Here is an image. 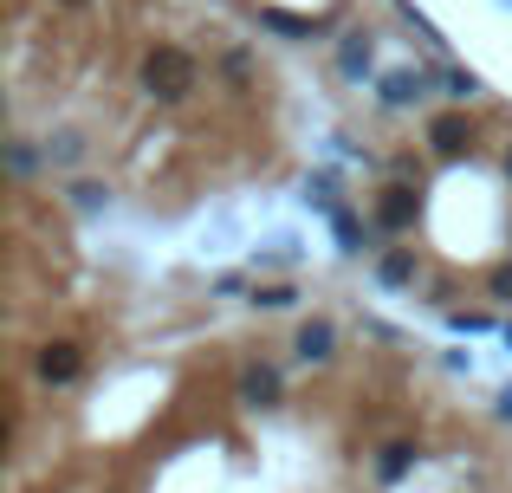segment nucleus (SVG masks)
<instances>
[{"instance_id":"f03ea898","label":"nucleus","mask_w":512,"mask_h":493,"mask_svg":"<svg viewBox=\"0 0 512 493\" xmlns=\"http://www.w3.org/2000/svg\"><path fill=\"white\" fill-rule=\"evenodd\" d=\"M292 351H299V364H325V357L338 351V325H331V318H305Z\"/></svg>"},{"instance_id":"9b49d317","label":"nucleus","mask_w":512,"mask_h":493,"mask_svg":"<svg viewBox=\"0 0 512 493\" xmlns=\"http://www.w3.org/2000/svg\"><path fill=\"white\" fill-rule=\"evenodd\" d=\"M331 228H338V247H344V253H363V228H357V215H350V208H338V215H331Z\"/></svg>"},{"instance_id":"412c9836","label":"nucleus","mask_w":512,"mask_h":493,"mask_svg":"<svg viewBox=\"0 0 512 493\" xmlns=\"http://www.w3.org/2000/svg\"><path fill=\"white\" fill-rule=\"evenodd\" d=\"M506 169H512V156H506Z\"/></svg>"},{"instance_id":"39448f33","label":"nucleus","mask_w":512,"mask_h":493,"mask_svg":"<svg viewBox=\"0 0 512 493\" xmlns=\"http://www.w3.org/2000/svg\"><path fill=\"white\" fill-rule=\"evenodd\" d=\"M376 279H383V286H409V279H415V253L409 247H389L383 260H376Z\"/></svg>"},{"instance_id":"20e7f679","label":"nucleus","mask_w":512,"mask_h":493,"mask_svg":"<svg viewBox=\"0 0 512 493\" xmlns=\"http://www.w3.org/2000/svg\"><path fill=\"white\" fill-rule=\"evenodd\" d=\"M240 403L273 409V403H279V370H273V364H253L247 377H240Z\"/></svg>"},{"instance_id":"1a4fd4ad","label":"nucleus","mask_w":512,"mask_h":493,"mask_svg":"<svg viewBox=\"0 0 512 493\" xmlns=\"http://www.w3.org/2000/svg\"><path fill=\"white\" fill-rule=\"evenodd\" d=\"M409 468H415V448H409V442H389L383 461H376V474H383V481H402Z\"/></svg>"},{"instance_id":"7ed1b4c3","label":"nucleus","mask_w":512,"mask_h":493,"mask_svg":"<svg viewBox=\"0 0 512 493\" xmlns=\"http://www.w3.org/2000/svg\"><path fill=\"white\" fill-rule=\"evenodd\" d=\"M78 364H85V357H78V344H65V338L39 351V377H46V383H72Z\"/></svg>"},{"instance_id":"4468645a","label":"nucleus","mask_w":512,"mask_h":493,"mask_svg":"<svg viewBox=\"0 0 512 493\" xmlns=\"http://www.w3.org/2000/svg\"><path fill=\"white\" fill-rule=\"evenodd\" d=\"M292 299H299L292 286H260V292H253V305H266V312H286Z\"/></svg>"},{"instance_id":"ddd939ff","label":"nucleus","mask_w":512,"mask_h":493,"mask_svg":"<svg viewBox=\"0 0 512 493\" xmlns=\"http://www.w3.org/2000/svg\"><path fill=\"white\" fill-rule=\"evenodd\" d=\"M441 85H448V98H454V104H467V98L480 91V85H474V72H461V65H448V72H441Z\"/></svg>"},{"instance_id":"6e6552de","label":"nucleus","mask_w":512,"mask_h":493,"mask_svg":"<svg viewBox=\"0 0 512 493\" xmlns=\"http://www.w3.org/2000/svg\"><path fill=\"white\" fill-rule=\"evenodd\" d=\"M428 137H435V150H467V117H435V130H428Z\"/></svg>"},{"instance_id":"f8f14e48","label":"nucleus","mask_w":512,"mask_h":493,"mask_svg":"<svg viewBox=\"0 0 512 493\" xmlns=\"http://www.w3.org/2000/svg\"><path fill=\"white\" fill-rule=\"evenodd\" d=\"M78 156H85V137H72V130L46 143V163H78Z\"/></svg>"},{"instance_id":"423d86ee","label":"nucleus","mask_w":512,"mask_h":493,"mask_svg":"<svg viewBox=\"0 0 512 493\" xmlns=\"http://www.w3.org/2000/svg\"><path fill=\"white\" fill-rule=\"evenodd\" d=\"M422 85H428L422 72H389L383 78V104H415V98H422Z\"/></svg>"},{"instance_id":"0eeeda50","label":"nucleus","mask_w":512,"mask_h":493,"mask_svg":"<svg viewBox=\"0 0 512 493\" xmlns=\"http://www.w3.org/2000/svg\"><path fill=\"white\" fill-rule=\"evenodd\" d=\"M376 215H383V228H409V221H415V195L409 189H389Z\"/></svg>"},{"instance_id":"9d476101","label":"nucleus","mask_w":512,"mask_h":493,"mask_svg":"<svg viewBox=\"0 0 512 493\" xmlns=\"http://www.w3.org/2000/svg\"><path fill=\"white\" fill-rule=\"evenodd\" d=\"M338 65H344V78H363V72H370V39H344Z\"/></svg>"},{"instance_id":"2eb2a0df","label":"nucleus","mask_w":512,"mask_h":493,"mask_svg":"<svg viewBox=\"0 0 512 493\" xmlns=\"http://www.w3.org/2000/svg\"><path fill=\"white\" fill-rule=\"evenodd\" d=\"M104 202H111V195H104L98 182H78V189H72V208H85V215H91V208H104Z\"/></svg>"},{"instance_id":"a211bd4d","label":"nucleus","mask_w":512,"mask_h":493,"mask_svg":"<svg viewBox=\"0 0 512 493\" xmlns=\"http://www.w3.org/2000/svg\"><path fill=\"white\" fill-rule=\"evenodd\" d=\"M454 331H487V312H454Z\"/></svg>"},{"instance_id":"6ab92c4d","label":"nucleus","mask_w":512,"mask_h":493,"mask_svg":"<svg viewBox=\"0 0 512 493\" xmlns=\"http://www.w3.org/2000/svg\"><path fill=\"white\" fill-rule=\"evenodd\" d=\"M500 416H506V422H512V390H506V396H500Z\"/></svg>"},{"instance_id":"dca6fc26","label":"nucleus","mask_w":512,"mask_h":493,"mask_svg":"<svg viewBox=\"0 0 512 493\" xmlns=\"http://www.w3.org/2000/svg\"><path fill=\"white\" fill-rule=\"evenodd\" d=\"M7 163H13V176H33V150H26V143H13Z\"/></svg>"},{"instance_id":"aec40b11","label":"nucleus","mask_w":512,"mask_h":493,"mask_svg":"<svg viewBox=\"0 0 512 493\" xmlns=\"http://www.w3.org/2000/svg\"><path fill=\"white\" fill-rule=\"evenodd\" d=\"M506 344H512V325H506Z\"/></svg>"},{"instance_id":"f257e3e1","label":"nucleus","mask_w":512,"mask_h":493,"mask_svg":"<svg viewBox=\"0 0 512 493\" xmlns=\"http://www.w3.org/2000/svg\"><path fill=\"white\" fill-rule=\"evenodd\" d=\"M143 85H150L156 98H188V91H195V59H188L182 46H156L150 59H143Z\"/></svg>"},{"instance_id":"f3484780","label":"nucleus","mask_w":512,"mask_h":493,"mask_svg":"<svg viewBox=\"0 0 512 493\" xmlns=\"http://www.w3.org/2000/svg\"><path fill=\"white\" fill-rule=\"evenodd\" d=\"M487 286H493V299H512V266H493Z\"/></svg>"}]
</instances>
